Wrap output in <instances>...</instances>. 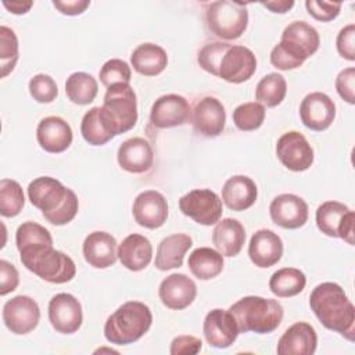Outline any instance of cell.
I'll return each instance as SVG.
<instances>
[{
  "label": "cell",
  "instance_id": "6da1fadb",
  "mask_svg": "<svg viewBox=\"0 0 355 355\" xmlns=\"http://www.w3.org/2000/svg\"><path fill=\"white\" fill-rule=\"evenodd\" d=\"M309 306L326 329L354 340L355 308L341 286L331 282L318 284L309 295Z\"/></svg>",
  "mask_w": 355,
  "mask_h": 355
},
{
  "label": "cell",
  "instance_id": "7a4b0ae2",
  "mask_svg": "<svg viewBox=\"0 0 355 355\" xmlns=\"http://www.w3.org/2000/svg\"><path fill=\"white\" fill-rule=\"evenodd\" d=\"M28 197L31 204L39 208L51 225H67L78 214L79 201L76 194L55 178L40 176L33 179L28 186Z\"/></svg>",
  "mask_w": 355,
  "mask_h": 355
},
{
  "label": "cell",
  "instance_id": "3957f363",
  "mask_svg": "<svg viewBox=\"0 0 355 355\" xmlns=\"http://www.w3.org/2000/svg\"><path fill=\"white\" fill-rule=\"evenodd\" d=\"M22 265L40 279L62 284L75 277L76 266L71 257L54 250L51 243H39L18 250Z\"/></svg>",
  "mask_w": 355,
  "mask_h": 355
},
{
  "label": "cell",
  "instance_id": "277c9868",
  "mask_svg": "<svg viewBox=\"0 0 355 355\" xmlns=\"http://www.w3.org/2000/svg\"><path fill=\"white\" fill-rule=\"evenodd\" d=\"M240 333L268 334L276 330L283 319V306L277 300L258 295L240 298L229 308Z\"/></svg>",
  "mask_w": 355,
  "mask_h": 355
},
{
  "label": "cell",
  "instance_id": "5b68a950",
  "mask_svg": "<svg viewBox=\"0 0 355 355\" xmlns=\"http://www.w3.org/2000/svg\"><path fill=\"white\" fill-rule=\"evenodd\" d=\"M151 323L153 313L146 304L128 301L108 316L104 324V336L111 344H132L148 331Z\"/></svg>",
  "mask_w": 355,
  "mask_h": 355
},
{
  "label": "cell",
  "instance_id": "8992f818",
  "mask_svg": "<svg viewBox=\"0 0 355 355\" xmlns=\"http://www.w3.org/2000/svg\"><path fill=\"white\" fill-rule=\"evenodd\" d=\"M100 116L114 137L130 130L137 122L136 93L129 83L110 86L104 94Z\"/></svg>",
  "mask_w": 355,
  "mask_h": 355
},
{
  "label": "cell",
  "instance_id": "52a82bcc",
  "mask_svg": "<svg viewBox=\"0 0 355 355\" xmlns=\"http://www.w3.org/2000/svg\"><path fill=\"white\" fill-rule=\"evenodd\" d=\"M205 21L215 36L225 40L237 39L248 25L247 4L227 0L212 1L207 6Z\"/></svg>",
  "mask_w": 355,
  "mask_h": 355
},
{
  "label": "cell",
  "instance_id": "ba28073f",
  "mask_svg": "<svg viewBox=\"0 0 355 355\" xmlns=\"http://www.w3.org/2000/svg\"><path fill=\"white\" fill-rule=\"evenodd\" d=\"M179 208L183 215L198 225H215L222 216V200L209 189H196L179 198Z\"/></svg>",
  "mask_w": 355,
  "mask_h": 355
},
{
  "label": "cell",
  "instance_id": "9c48e42d",
  "mask_svg": "<svg viewBox=\"0 0 355 355\" xmlns=\"http://www.w3.org/2000/svg\"><path fill=\"white\" fill-rule=\"evenodd\" d=\"M293 58L302 62L315 54L320 44L318 31L305 21H294L287 25L279 43Z\"/></svg>",
  "mask_w": 355,
  "mask_h": 355
},
{
  "label": "cell",
  "instance_id": "30bf717a",
  "mask_svg": "<svg viewBox=\"0 0 355 355\" xmlns=\"http://www.w3.org/2000/svg\"><path fill=\"white\" fill-rule=\"evenodd\" d=\"M276 155L279 161L293 172H304L313 164V148L306 137L297 130L286 132L279 137Z\"/></svg>",
  "mask_w": 355,
  "mask_h": 355
},
{
  "label": "cell",
  "instance_id": "8fae6325",
  "mask_svg": "<svg viewBox=\"0 0 355 355\" xmlns=\"http://www.w3.org/2000/svg\"><path fill=\"white\" fill-rule=\"evenodd\" d=\"M40 319L37 302L28 295H17L3 306V322L14 334H28L36 329Z\"/></svg>",
  "mask_w": 355,
  "mask_h": 355
},
{
  "label": "cell",
  "instance_id": "7c38bea8",
  "mask_svg": "<svg viewBox=\"0 0 355 355\" xmlns=\"http://www.w3.org/2000/svg\"><path fill=\"white\" fill-rule=\"evenodd\" d=\"M49 320L53 329L61 334L76 333L83 322L80 302L72 294H55L49 302Z\"/></svg>",
  "mask_w": 355,
  "mask_h": 355
},
{
  "label": "cell",
  "instance_id": "4fadbf2b",
  "mask_svg": "<svg viewBox=\"0 0 355 355\" xmlns=\"http://www.w3.org/2000/svg\"><path fill=\"white\" fill-rule=\"evenodd\" d=\"M255 69V54L245 46L230 44L220 60L218 76L229 83H243L254 75Z\"/></svg>",
  "mask_w": 355,
  "mask_h": 355
},
{
  "label": "cell",
  "instance_id": "5bb4252c",
  "mask_svg": "<svg viewBox=\"0 0 355 355\" xmlns=\"http://www.w3.org/2000/svg\"><path fill=\"white\" fill-rule=\"evenodd\" d=\"M301 122L311 130H326L336 118L334 101L322 92H313L304 97L300 105Z\"/></svg>",
  "mask_w": 355,
  "mask_h": 355
},
{
  "label": "cell",
  "instance_id": "9a60e30c",
  "mask_svg": "<svg viewBox=\"0 0 355 355\" xmlns=\"http://www.w3.org/2000/svg\"><path fill=\"white\" fill-rule=\"evenodd\" d=\"M190 118L187 100L179 94L158 97L150 111V121L155 128L166 129L184 125Z\"/></svg>",
  "mask_w": 355,
  "mask_h": 355
},
{
  "label": "cell",
  "instance_id": "2e32d148",
  "mask_svg": "<svg viewBox=\"0 0 355 355\" xmlns=\"http://www.w3.org/2000/svg\"><path fill=\"white\" fill-rule=\"evenodd\" d=\"M193 128L197 133L205 137H216L225 129L226 111L223 104L211 96L202 97L194 105L193 115Z\"/></svg>",
  "mask_w": 355,
  "mask_h": 355
},
{
  "label": "cell",
  "instance_id": "e0dca14e",
  "mask_svg": "<svg viewBox=\"0 0 355 355\" xmlns=\"http://www.w3.org/2000/svg\"><path fill=\"white\" fill-rule=\"evenodd\" d=\"M269 214L277 226L283 229H298L308 220V204L300 196L284 193L272 200Z\"/></svg>",
  "mask_w": 355,
  "mask_h": 355
},
{
  "label": "cell",
  "instance_id": "ac0fdd59",
  "mask_svg": "<svg viewBox=\"0 0 355 355\" xmlns=\"http://www.w3.org/2000/svg\"><path fill=\"white\" fill-rule=\"evenodd\" d=\"M132 212L137 225L146 229H158L166 222L168 202L159 191L146 190L135 198Z\"/></svg>",
  "mask_w": 355,
  "mask_h": 355
},
{
  "label": "cell",
  "instance_id": "d6986e66",
  "mask_svg": "<svg viewBox=\"0 0 355 355\" xmlns=\"http://www.w3.org/2000/svg\"><path fill=\"white\" fill-rule=\"evenodd\" d=\"M202 331L207 343L215 348L230 347L240 334L230 312L219 308L212 309L205 315Z\"/></svg>",
  "mask_w": 355,
  "mask_h": 355
},
{
  "label": "cell",
  "instance_id": "ffe728a7",
  "mask_svg": "<svg viewBox=\"0 0 355 355\" xmlns=\"http://www.w3.org/2000/svg\"><path fill=\"white\" fill-rule=\"evenodd\" d=\"M158 295L166 308L180 311L191 305L197 295V287L184 273H172L161 282Z\"/></svg>",
  "mask_w": 355,
  "mask_h": 355
},
{
  "label": "cell",
  "instance_id": "44dd1931",
  "mask_svg": "<svg viewBox=\"0 0 355 355\" xmlns=\"http://www.w3.org/2000/svg\"><path fill=\"white\" fill-rule=\"evenodd\" d=\"M283 255V241L277 233L269 229L255 232L248 244V257L258 268L276 265Z\"/></svg>",
  "mask_w": 355,
  "mask_h": 355
},
{
  "label": "cell",
  "instance_id": "7402d4cb",
  "mask_svg": "<svg viewBox=\"0 0 355 355\" xmlns=\"http://www.w3.org/2000/svg\"><path fill=\"white\" fill-rule=\"evenodd\" d=\"M72 129L61 116H46L36 128L39 146L47 153H62L72 143Z\"/></svg>",
  "mask_w": 355,
  "mask_h": 355
},
{
  "label": "cell",
  "instance_id": "603a6c76",
  "mask_svg": "<svg viewBox=\"0 0 355 355\" xmlns=\"http://www.w3.org/2000/svg\"><path fill=\"white\" fill-rule=\"evenodd\" d=\"M318 336L315 329L306 322L291 324L277 343L279 355H312L316 351Z\"/></svg>",
  "mask_w": 355,
  "mask_h": 355
},
{
  "label": "cell",
  "instance_id": "cb8c5ba5",
  "mask_svg": "<svg viewBox=\"0 0 355 355\" xmlns=\"http://www.w3.org/2000/svg\"><path fill=\"white\" fill-rule=\"evenodd\" d=\"M116 159L123 171L130 173H143L153 166L154 153L146 139L132 137L119 146Z\"/></svg>",
  "mask_w": 355,
  "mask_h": 355
},
{
  "label": "cell",
  "instance_id": "d4e9b609",
  "mask_svg": "<svg viewBox=\"0 0 355 355\" xmlns=\"http://www.w3.org/2000/svg\"><path fill=\"white\" fill-rule=\"evenodd\" d=\"M83 257L85 261L96 269L110 268L115 263L118 257L115 237L100 230L89 233L83 241Z\"/></svg>",
  "mask_w": 355,
  "mask_h": 355
},
{
  "label": "cell",
  "instance_id": "484cf974",
  "mask_svg": "<svg viewBox=\"0 0 355 355\" xmlns=\"http://www.w3.org/2000/svg\"><path fill=\"white\" fill-rule=\"evenodd\" d=\"M258 189L255 182L244 175L229 178L222 187V200L232 211H245L257 201Z\"/></svg>",
  "mask_w": 355,
  "mask_h": 355
},
{
  "label": "cell",
  "instance_id": "4316f807",
  "mask_svg": "<svg viewBox=\"0 0 355 355\" xmlns=\"http://www.w3.org/2000/svg\"><path fill=\"white\" fill-rule=\"evenodd\" d=\"M118 258L132 272L143 270L153 258V245L146 236L133 233L126 236L118 247Z\"/></svg>",
  "mask_w": 355,
  "mask_h": 355
},
{
  "label": "cell",
  "instance_id": "83f0119b",
  "mask_svg": "<svg viewBox=\"0 0 355 355\" xmlns=\"http://www.w3.org/2000/svg\"><path fill=\"white\" fill-rule=\"evenodd\" d=\"M245 241L244 226L233 218L218 220L212 232V243L225 257H236Z\"/></svg>",
  "mask_w": 355,
  "mask_h": 355
},
{
  "label": "cell",
  "instance_id": "f1b7e54d",
  "mask_svg": "<svg viewBox=\"0 0 355 355\" xmlns=\"http://www.w3.org/2000/svg\"><path fill=\"white\" fill-rule=\"evenodd\" d=\"M191 245V237L184 233H176L162 239L155 254V268L171 270L182 266L183 258Z\"/></svg>",
  "mask_w": 355,
  "mask_h": 355
},
{
  "label": "cell",
  "instance_id": "f546056e",
  "mask_svg": "<svg viewBox=\"0 0 355 355\" xmlns=\"http://www.w3.org/2000/svg\"><path fill=\"white\" fill-rule=\"evenodd\" d=\"M130 62L137 73L144 76H155L165 69L168 55L161 46L154 43H143L133 50Z\"/></svg>",
  "mask_w": 355,
  "mask_h": 355
},
{
  "label": "cell",
  "instance_id": "4dcf8cb0",
  "mask_svg": "<svg viewBox=\"0 0 355 355\" xmlns=\"http://www.w3.org/2000/svg\"><path fill=\"white\" fill-rule=\"evenodd\" d=\"M190 272L200 280H211L223 270V255L209 247L196 248L187 261Z\"/></svg>",
  "mask_w": 355,
  "mask_h": 355
},
{
  "label": "cell",
  "instance_id": "1f68e13d",
  "mask_svg": "<svg viewBox=\"0 0 355 355\" xmlns=\"http://www.w3.org/2000/svg\"><path fill=\"white\" fill-rule=\"evenodd\" d=\"M306 284L305 275L297 268H282L276 270L269 280L270 291L280 297H294L300 294Z\"/></svg>",
  "mask_w": 355,
  "mask_h": 355
},
{
  "label": "cell",
  "instance_id": "d6a6232c",
  "mask_svg": "<svg viewBox=\"0 0 355 355\" xmlns=\"http://www.w3.org/2000/svg\"><path fill=\"white\" fill-rule=\"evenodd\" d=\"M98 92L97 80L86 72H73L65 82V93L68 98L78 105L90 104Z\"/></svg>",
  "mask_w": 355,
  "mask_h": 355
},
{
  "label": "cell",
  "instance_id": "836d02e7",
  "mask_svg": "<svg viewBox=\"0 0 355 355\" xmlns=\"http://www.w3.org/2000/svg\"><path fill=\"white\" fill-rule=\"evenodd\" d=\"M348 211L351 209L338 201L331 200L320 204L316 209L318 229L329 237H338L340 223Z\"/></svg>",
  "mask_w": 355,
  "mask_h": 355
},
{
  "label": "cell",
  "instance_id": "e575fe53",
  "mask_svg": "<svg viewBox=\"0 0 355 355\" xmlns=\"http://www.w3.org/2000/svg\"><path fill=\"white\" fill-rule=\"evenodd\" d=\"M287 93V83L284 76L280 73L272 72L265 75L257 85L255 98L258 103L265 104L266 107L279 105Z\"/></svg>",
  "mask_w": 355,
  "mask_h": 355
},
{
  "label": "cell",
  "instance_id": "d590c367",
  "mask_svg": "<svg viewBox=\"0 0 355 355\" xmlns=\"http://www.w3.org/2000/svg\"><path fill=\"white\" fill-rule=\"evenodd\" d=\"M25 204L21 184L12 179L0 180V214L4 218L17 216Z\"/></svg>",
  "mask_w": 355,
  "mask_h": 355
},
{
  "label": "cell",
  "instance_id": "8d00e7d4",
  "mask_svg": "<svg viewBox=\"0 0 355 355\" xmlns=\"http://www.w3.org/2000/svg\"><path fill=\"white\" fill-rule=\"evenodd\" d=\"M80 133L86 143L92 146H103L108 143L114 136L105 129L100 116V107L90 108L82 118Z\"/></svg>",
  "mask_w": 355,
  "mask_h": 355
},
{
  "label": "cell",
  "instance_id": "74e56055",
  "mask_svg": "<svg viewBox=\"0 0 355 355\" xmlns=\"http://www.w3.org/2000/svg\"><path fill=\"white\" fill-rule=\"evenodd\" d=\"M265 121V107L258 101L244 103L233 111V122L237 129L250 132L261 128Z\"/></svg>",
  "mask_w": 355,
  "mask_h": 355
},
{
  "label": "cell",
  "instance_id": "f35d334b",
  "mask_svg": "<svg viewBox=\"0 0 355 355\" xmlns=\"http://www.w3.org/2000/svg\"><path fill=\"white\" fill-rule=\"evenodd\" d=\"M18 61V39L15 32L1 25L0 26V67L1 76L6 78Z\"/></svg>",
  "mask_w": 355,
  "mask_h": 355
},
{
  "label": "cell",
  "instance_id": "ab89813d",
  "mask_svg": "<svg viewBox=\"0 0 355 355\" xmlns=\"http://www.w3.org/2000/svg\"><path fill=\"white\" fill-rule=\"evenodd\" d=\"M100 82L108 89L118 83H129L132 78L130 67L126 61L119 58H111L101 67L98 72Z\"/></svg>",
  "mask_w": 355,
  "mask_h": 355
},
{
  "label": "cell",
  "instance_id": "60d3db41",
  "mask_svg": "<svg viewBox=\"0 0 355 355\" xmlns=\"http://www.w3.org/2000/svg\"><path fill=\"white\" fill-rule=\"evenodd\" d=\"M15 243H17V248L19 250L22 247L39 244V243H51L53 244V237L44 226H42L36 222L28 220L18 226L17 233H15Z\"/></svg>",
  "mask_w": 355,
  "mask_h": 355
},
{
  "label": "cell",
  "instance_id": "b9f144b4",
  "mask_svg": "<svg viewBox=\"0 0 355 355\" xmlns=\"http://www.w3.org/2000/svg\"><path fill=\"white\" fill-rule=\"evenodd\" d=\"M29 93L37 103H51L58 96L55 80L46 73H37L29 80Z\"/></svg>",
  "mask_w": 355,
  "mask_h": 355
},
{
  "label": "cell",
  "instance_id": "7bdbcfd3",
  "mask_svg": "<svg viewBox=\"0 0 355 355\" xmlns=\"http://www.w3.org/2000/svg\"><path fill=\"white\" fill-rule=\"evenodd\" d=\"M229 47H230L229 43H208V44H205L198 51L197 61H198L200 67L204 71L218 76L220 60Z\"/></svg>",
  "mask_w": 355,
  "mask_h": 355
},
{
  "label": "cell",
  "instance_id": "ee69618b",
  "mask_svg": "<svg viewBox=\"0 0 355 355\" xmlns=\"http://www.w3.org/2000/svg\"><path fill=\"white\" fill-rule=\"evenodd\" d=\"M305 7L315 19L322 22H329L337 18L341 10V3H331V1H316L308 0L305 1Z\"/></svg>",
  "mask_w": 355,
  "mask_h": 355
},
{
  "label": "cell",
  "instance_id": "f6af8a7d",
  "mask_svg": "<svg viewBox=\"0 0 355 355\" xmlns=\"http://www.w3.org/2000/svg\"><path fill=\"white\" fill-rule=\"evenodd\" d=\"M354 39H355V25L354 24L344 26L337 35V40H336L337 51L343 58H345L348 61L355 60Z\"/></svg>",
  "mask_w": 355,
  "mask_h": 355
},
{
  "label": "cell",
  "instance_id": "bcb514c9",
  "mask_svg": "<svg viewBox=\"0 0 355 355\" xmlns=\"http://www.w3.org/2000/svg\"><path fill=\"white\" fill-rule=\"evenodd\" d=\"M354 82H355V68L349 67L343 69L336 78V90L338 96L348 104L355 103L354 96Z\"/></svg>",
  "mask_w": 355,
  "mask_h": 355
},
{
  "label": "cell",
  "instance_id": "7dc6e473",
  "mask_svg": "<svg viewBox=\"0 0 355 355\" xmlns=\"http://www.w3.org/2000/svg\"><path fill=\"white\" fill-rule=\"evenodd\" d=\"M202 343L194 336H178L172 340L169 352L172 355H194L201 351Z\"/></svg>",
  "mask_w": 355,
  "mask_h": 355
},
{
  "label": "cell",
  "instance_id": "c3c4849f",
  "mask_svg": "<svg viewBox=\"0 0 355 355\" xmlns=\"http://www.w3.org/2000/svg\"><path fill=\"white\" fill-rule=\"evenodd\" d=\"M19 276L12 263L6 259L0 261V295H6L18 287Z\"/></svg>",
  "mask_w": 355,
  "mask_h": 355
},
{
  "label": "cell",
  "instance_id": "681fc988",
  "mask_svg": "<svg viewBox=\"0 0 355 355\" xmlns=\"http://www.w3.org/2000/svg\"><path fill=\"white\" fill-rule=\"evenodd\" d=\"M270 62H272L273 67H276L277 69H282V71L295 69V68L302 65V62L297 61L287 51H284L280 44H276L272 49V51H270Z\"/></svg>",
  "mask_w": 355,
  "mask_h": 355
},
{
  "label": "cell",
  "instance_id": "f907efd6",
  "mask_svg": "<svg viewBox=\"0 0 355 355\" xmlns=\"http://www.w3.org/2000/svg\"><path fill=\"white\" fill-rule=\"evenodd\" d=\"M53 6L65 15H79L82 14L89 6V0H67V1H53Z\"/></svg>",
  "mask_w": 355,
  "mask_h": 355
},
{
  "label": "cell",
  "instance_id": "816d5d0a",
  "mask_svg": "<svg viewBox=\"0 0 355 355\" xmlns=\"http://www.w3.org/2000/svg\"><path fill=\"white\" fill-rule=\"evenodd\" d=\"M354 222H355V214L354 211H348L338 227V237L347 241L348 244H354Z\"/></svg>",
  "mask_w": 355,
  "mask_h": 355
},
{
  "label": "cell",
  "instance_id": "f5cc1de1",
  "mask_svg": "<svg viewBox=\"0 0 355 355\" xmlns=\"http://www.w3.org/2000/svg\"><path fill=\"white\" fill-rule=\"evenodd\" d=\"M3 6L12 14H25L31 10V7L33 6L32 1H3Z\"/></svg>",
  "mask_w": 355,
  "mask_h": 355
},
{
  "label": "cell",
  "instance_id": "db71d44e",
  "mask_svg": "<svg viewBox=\"0 0 355 355\" xmlns=\"http://www.w3.org/2000/svg\"><path fill=\"white\" fill-rule=\"evenodd\" d=\"M263 7L269 8L272 12H279V14H284L287 12L293 6H294V1L290 0H282V1H268V3H262Z\"/></svg>",
  "mask_w": 355,
  "mask_h": 355
}]
</instances>
